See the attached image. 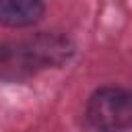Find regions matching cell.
Masks as SVG:
<instances>
[{
  "label": "cell",
  "mask_w": 132,
  "mask_h": 132,
  "mask_svg": "<svg viewBox=\"0 0 132 132\" xmlns=\"http://www.w3.org/2000/svg\"><path fill=\"white\" fill-rule=\"evenodd\" d=\"M72 43L60 33H37L0 43V80L21 82L43 68H56L72 56Z\"/></svg>",
  "instance_id": "6da1fadb"
},
{
  "label": "cell",
  "mask_w": 132,
  "mask_h": 132,
  "mask_svg": "<svg viewBox=\"0 0 132 132\" xmlns=\"http://www.w3.org/2000/svg\"><path fill=\"white\" fill-rule=\"evenodd\" d=\"M87 120L99 132H124L132 128V91L101 87L87 101Z\"/></svg>",
  "instance_id": "7a4b0ae2"
},
{
  "label": "cell",
  "mask_w": 132,
  "mask_h": 132,
  "mask_svg": "<svg viewBox=\"0 0 132 132\" xmlns=\"http://www.w3.org/2000/svg\"><path fill=\"white\" fill-rule=\"evenodd\" d=\"M45 12L41 0H0V25L29 27L35 25Z\"/></svg>",
  "instance_id": "3957f363"
}]
</instances>
